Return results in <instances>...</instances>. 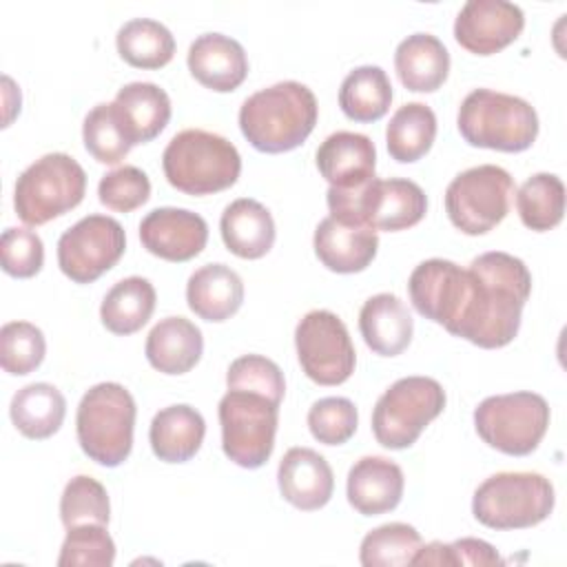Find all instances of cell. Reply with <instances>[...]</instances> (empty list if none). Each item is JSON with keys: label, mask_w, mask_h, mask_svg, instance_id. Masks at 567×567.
Here are the masks:
<instances>
[{"label": "cell", "mask_w": 567, "mask_h": 567, "mask_svg": "<svg viewBox=\"0 0 567 567\" xmlns=\"http://www.w3.org/2000/svg\"><path fill=\"white\" fill-rule=\"evenodd\" d=\"M392 104V84L381 66L365 64L352 69L339 89V106L354 122H377Z\"/></svg>", "instance_id": "obj_32"}, {"label": "cell", "mask_w": 567, "mask_h": 567, "mask_svg": "<svg viewBox=\"0 0 567 567\" xmlns=\"http://www.w3.org/2000/svg\"><path fill=\"white\" fill-rule=\"evenodd\" d=\"M186 301L199 319L226 321L244 303V281L226 264H206L188 277Z\"/></svg>", "instance_id": "obj_24"}, {"label": "cell", "mask_w": 567, "mask_h": 567, "mask_svg": "<svg viewBox=\"0 0 567 567\" xmlns=\"http://www.w3.org/2000/svg\"><path fill=\"white\" fill-rule=\"evenodd\" d=\"M115 560V543L106 525L84 523L66 529L60 547V567H111Z\"/></svg>", "instance_id": "obj_40"}, {"label": "cell", "mask_w": 567, "mask_h": 567, "mask_svg": "<svg viewBox=\"0 0 567 567\" xmlns=\"http://www.w3.org/2000/svg\"><path fill=\"white\" fill-rule=\"evenodd\" d=\"M226 385L266 394L277 403H281L286 392L281 368L261 354H244L235 359L226 372Z\"/></svg>", "instance_id": "obj_43"}, {"label": "cell", "mask_w": 567, "mask_h": 567, "mask_svg": "<svg viewBox=\"0 0 567 567\" xmlns=\"http://www.w3.org/2000/svg\"><path fill=\"white\" fill-rule=\"evenodd\" d=\"M60 518L66 529L84 523L109 525L111 505L104 485L86 474L73 476L60 496Z\"/></svg>", "instance_id": "obj_38"}, {"label": "cell", "mask_w": 567, "mask_h": 567, "mask_svg": "<svg viewBox=\"0 0 567 567\" xmlns=\"http://www.w3.org/2000/svg\"><path fill=\"white\" fill-rule=\"evenodd\" d=\"M84 193V168L66 153H47L16 179L13 208L27 226H42L75 208Z\"/></svg>", "instance_id": "obj_8"}, {"label": "cell", "mask_w": 567, "mask_h": 567, "mask_svg": "<svg viewBox=\"0 0 567 567\" xmlns=\"http://www.w3.org/2000/svg\"><path fill=\"white\" fill-rule=\"evenodd\" d=\"M394 69L401 84L414 93H432L450 73V53L432 33H412L394 51Z\"/></svg>", "instance_id": "obj_29"}, {"label": "cell", "mask_w": 567, "mask_h": 567, "mask_svg": "<svg viewBox=\"0 0 567 567\" xmlns=\"http://www.w3.org/2000/svg\"><path fill=\"white\" fill-rule=\"evenodd\" d=\"M474 427L489 447L509 456H527L549 427V405L536 392L494 394L476 405Z\"/></svg>", "instance_id": "obj_11"}, {"label": "cell", "mask_w": 567, "mask_h": 567, "mask_svg": "<svg viewBox=\"0 0 567 567\" xmlns=\"http://www.w3.org/2000/svg\"><path fill=\"white\" fill-rule=\"evenodd\" d=\"M450 565H503L498 551L481 538H458L447 543Z\"/></svg>", "instance_id": "obj_45"}, {"label": "cell", "mask_w": 567, "mask_h": 567, "mask_svg": "<svg viewBox=\"0 0 567 567\" xmlns=\"http://www.w3.org/2000/svg\"><path fill=\"white\" fill-rule=\"evenodd\" d=\"M445 390L432 377L394 381L372 410V432L388 450H405L443 412Z\"/></svg>", "instance_id": "obj_10"}, {"label": "cell", "mask_w": 567, "mask_h": 567, "mask_svg": "<svg viewBox=\"0 0 567 567\" xmlns=\"http://www.w3.org/2000/svg\"><path fill=\"white\" fill-rule=\"evenodd\" d=\"M144 352L157 372L184 374L199 363L204 352V337L190 319L166 317L151 328Z\"/></svg>", "instance_id": "obj_25"}, {"label": "cell", "mask_w": 567, "mask_h": 567, "mask_svg": "<svg viewBox=\"0 0 567 567\" xmlns=\"http://www.w3.org/2000/svg\"><path fill=\"white\" fill-rule=\"evenodd\" d=\"M520 221L536 233L556 228L565 215V184L554 173H536L516 193Z\"/></svg>", "instance_id": "obj_35"}, {"label": "cell", "mask_w": 567, "mask_h": 567, "mask_svg": "<svg viewBox=\"0 0 567 567\" xmlns=\"http://www.w3.org/2000/svg\"><path fill=\"white\" fill-rule=\"evenodd\" d=\"M117 53L135 69H159L173 60L175 38L157 20L133 18L115 35Z\"/></svg>", "instance_id": "obj_34"}, {"label": "cell", "mask_w": 567, "mask_h": 567, "mask_svg": "<svg viewBox=\"0 0 567 567\" xmlns=\"http://www.w3.org/2000/svg\"><path fill=\"white\" fill-rule=\"evenodd\" d=\"M421 547V534L408 523H385L368 532L359 547V560L365 567L412 565Z\"/></svg>", "instance_id": "obj_36"}, {"label": "cell", "mask_w": 567, "mask_h": 567, "mask_svg": "<svg viewBox=\"0 0 567 567\" xmlns=\"http://www.w3.org/2000/svg\"><path fill=\"white\" fill-rule=\"evenodd\" d=\"M135 399L113 381L97 383L84 392L75 414V432L82 452L104 465H122L133 447Z\"/></svg>", "instance_id": "obj_5"}, {"label": "cell", "mask_w": 567, "mask_h": 567, "mask_svg": "<svg viewBox=\"0 0 567 567\" xmlns=\"http://www.w3.org/2000/svg\"><path fill=\"white\" fill-rule=\"evenodd\" d=\"M2 270L18 279H29L44 264V246L38 233L29 228H7L0 237Z\"/></svg>", "instance_id": "obj_44"}, {"label": "cell", "mask_w": 567, "mask_h": 567, "mask_svg": "<svg viewBox=\"0 0 567 567\" xmlns=\"http://www.w3.org/2000/svg\"><path fill=\"white\" fill-rule=\"evenodd\" d=\"M206 434L204 416L186 403L162 408L148 430V441L153 454L164 463H186L190 461Z\"/></svg>", "instance_id": "obj_28"}, {"label": "cell", "mask_w": 567, "mask_h": 567, "mask_svg": "<svg viewBox=\"0 0 567 567\" xmlns=\"http://www.w3.org/2000/svg\"><path fill=\"white\" fill-rule=\"evenodd\" d=\"M279 405L266 394L228 388L219 401L224 454L239 467H261L275 447Z\"/></svg>", "instance_id": "obj_9"}, {"label": "cell", "mask_w": 567, "mask_h": 567, "mask_svg": "<svg viewBox=\"0 0 567 567\" xmlns=\"http://www.w3.org/2000/svg\"><path fill=\"white\" fill-rule=\"evenodd\" d=\"M554 485L538 472H498L472 498L474 518L489 529H527L554 509Z\"/></svg>", "instance_id": "obj_7"}, {"label": "cell", "mask_w": 567, "mask_h": 567, "mask_svg": "<svg viewBox=\"0 0 567 567\" xmlns=\"http://www.w3.org/2000/svg\"><path fill=\"white\" fill-rule=\"evenodd\" d=\"M162 168L173 188L199 197L230 188L241 173V157L226 137L186 128L173 135L164 148Z\"/></svg>", "instance_id": "obj_3"}, {"label": "cell", "mask_w": 567, "mask_h": 567, "mask_svg": "<svg viewBox=\"0 0 567 567\" xmlns=\"http://www.w3.org/2000/svg\"><path fill=\"white\" fill-rule=\"evenodd\" d=\"M436 115L423 102H408L394 111L385 128V144L392 159L412 164L434 144Z\"/></svg>", "instance_id": "obj_33"}, {"label": "cell", "mask_w": 567, "mask_h": 567, "mask_svg": "<svg viewBox=\"0 0 567 567\" xmlns=\"http://www.w3.org/2000/svg\"><path fill=\"white\" fill-rule=\"evenodd\" d=\"M326 199L332 217L388 233L412 228L427 213V197L423 188L403 177H372L368 184L352 190L328 188Z\"/></svg>", "instance_id": "obj_6"}, {"label": "cell", "mask_w": 567, "mask_h": 567, "mask_svg": "<svg viewBox=\"0 0 567 567\" xmlns=\"http://www.w3.org/2000/svg\"><path fill=\"white\" fill-rule=\"evenodd\" d=\"M315 93L295 80L266 86L239 109L241 135L261 153H288L306 142L317 124Z\"/></svg>", "instance_id": "obj_2"}, {"label": "cell", "mask_w": 567, "mask_h": 567, "mask_svg": "<svg viewBox=\"0 0 567 567\" xmlns=\"http://www.w3.org/2000/svg\"><path fill=\"white\" fill-rule=\"evenodd\" d=\"M142 246L166 261H188L197 257L208 241V224L188 208H153L140 221Z\"/></svg>", "instance_id": "obj_17"}, {"label": "cell", "mask_w": 567, "mask_h": 567, "mask_svg": "<svg viewBox=\"0 0 567 567\" xmlns=\"http://www.w3.org/2000/svg\"><path fill=\"white\" fill-rule=\"evenodd\" d=\"M359 330L374 354L396 357L412 341L414 319L396 295L379 292L361 306Z\"/></svg>", "instance_id": "obj_23"}, {"label": "cell", "mask_w": 567, "mask_h": 567, "mask_svg": "<svg viewBox=\"0 0 567 567\" xmlns=\"http://www.w3.org/2000/svg\"><path fill=\"white\" fill-rule=\"evenodd\" d=\"M47 354V341L38 326L29 321H9L0 330L2 370L16 377L33 372Z\"/></svg>", "instance_id": "obj_39"}, {"label": "cell", "mask_w": 567, "mask_h": 567, "mask_svg": "<svg viewBox=\"0 0 567 567\" xmlns=\"http://www.w3.org/2000/svg\"><path fill=\"white\" fill-rule=\"evenodd\" d=\"M188 71L206 89L217 93L235 91L248 75L244 47L224 33H202L188 47Z\"/></svg>", "instance_id": "obj_21"}, {"label": "cell", "mask_w": 567, "mask_h": 567, "mask_svg": "<svg viewBox=\"0 0 567 567\" xmlns=\"http://www.w3.org/2000/svg\"><path fill=\"white\" fill-rule=\"evenodd\" d=\"M523 27V9L514 2L467 0L454 20V38L474 55H492L509 47Z\"/></svg>", "instance_id": "obj_16"}, {"label": "cell", "mask_w": 567, "mask_h": 567, "mask_svg": "<svg viewBox=\"0 0 567 567\" xmlns=\"http://www.w3.org/2000/svg\"><path fill=\"white\" fill-rule=\"evenodd\" d=\"M219 230L226 248L241 259H261L275 244L270 210L250 197H239L224 208Z\"/></svg>", "instance_id": "obj_27"}, {"label": "cell", "mask_w": 567, "mask_h": 567, "mask_svg": "<svg viewBox=\"0 0 567 567\" xmlns=\"http://www.w3.org/2000/svg\"><path fill=\"white\" fill-rule=\"evenodd\" d=\"M82 140L84 148L97 159L100 164H120L128 151L133 148L113 102L95 104L82 124Z\"/></svg>", "instance_id": "obj_37"}, {"label": "cell", "mask_w": 567, "mask_h": 567, "mask_svg": "<svg viewBox=\"0 0 567 567\" xmlns=\"http://www.w3.org/2000/svg\"><path fill=\"white\" fill-rule=\"evenodd\" d=\"M377 148L363 133L337 131L317 148V168L330 188L352 190L374 177Z\"/></svg>", "instance_id": "obj_19"}, {"label": "cell", "mask_w": 567, "mask_h": 567, "mask_svg": "<svg viewBox=\"0 0 567 567\" xmlns=\"http://www.w3.org/2000/svg\"><path fill=\"white\" fill-rule=\"evenodd\" d=\"M456 126L470 146L520 153L536 142L538 115L518 95L474 89L458 106Z\"/></svg>", "instance_id": "obj_4"}, {"label": "cell", "mask_w": 567, "mask_h": 567, "mask_svg": "<svg viewBox=\"0 0 567 567\" xmlns=\"http://www.w3.org/2000/svg\"><path fill=\"white\" fill-rule=\"evenodd\" d=\"M126 248L117 219L86 215L58 239V266L75 284H91L111 270Z\"/></svg>", "instance_id": "obj_14"}, {"label": "cell", "mask_w": 567, "mask_h": 567, "mask_svg": "<svg viewBox=\"0 0 567 567\" xmlns=\"http://www.w3.org/2000/svg\"><path fill=\"white\" fill-rule=\"evenodd\" d=\"M512 175L496 164H481L458 173L445 188V213L465 235H485L509 213Z\"/></svg>", "instance_id": "obj_12"}, {"label": "cell", "mask_w": 567, "mask_h": 567, "mask_svg": "<svg viewBox=\"0 0 567 567\" xmlns=\"http://www.w3.org/2000/svg\"><path fill=\"white\" fill-rule=\"evenodd\" d=\"M359 425V412L346 396H326L308 410L310 434L323 445H341L350 441Z\"/></svg>", "instance_id": "obj_41"}, {"label": "cell", "mask_w": 567, "mask_h": 567, "mask_svg": "<svg viewBox=\"0 0 567 567\" xmlns=\"http://www.w3.org/2000/svg\"><path fill=\"white\" fill-rule=\"evenodd\" d=\"M467 301L445 330L478 348H503L520 328L523 306L532 292V272L523 259L489 250L472 259L467 268Z\"/></svg>", "instance_id": "obj_1"}, {"label": "cell", "mask_w": 567, "mask_h": 567, "mask_svg": "<svg viewBox=\"0 0 567 567\" xmlns=\"http://www.w3.org/2000/svg\"><path fill=\"white\" fill-rule=\"evenodd\" d=\"M295 348L301 370L319 385H339L354 372L352 339L346 323L330 310H310L299 319Z\"/></svg>", "instance_id": "obj_13"}, {"label": "cell", "mask_w": 567, "mask_h": 567, "mask_svg": "<svg viewBox=\"0 0 567 567\" xmlns=\"http://www.w3.org/2000/svg\"><path fill=\"white\" fill-rule=\"evenodd\" d=\"M403 470L385 456H363L350 472L346 483L348 503L363 516L392 512L403 498Z\"/></svg>", "instance_id": "obj_22"}, {"label": "cell", "mask_w": 567, "mask_h": 567, "mask_svg": "<svg viewBox=\"0 0 567 567\" xmlns=\"http://www.w3.org/2000/svg\"><path fill=\"white\" fill-rule=\"evenodd\" d=\"M277 483L284 501L303 512L321 509L334 489V474L328 461L310 447H290L277 467Z\"/></svg>", "instance_id": "obj_20"}, {"label": "cell", "mask_w": 567, "mask_h": 567, "mask_svg": "<svg viewBox=\"0 0 567 567\" xmlns=\"http://www.w3.org/2000/svg\"><path fill=\"white\" fill-rule=\"evenodd\" d=\"M315 255L332 272L352 275L365 270L377 257V230L328 215L315 228Z\"/></svg>", "instance_id": "obj_18"}, {"label": "cell", "mask_w": 567, "mask_h": 567, "mask_svg": "<svg viewBox=\"0 0 567 567\" xmlns=\"http://www.w3.org/2000/svg\"><path fill=\"white\" fill-rule=\"evenodd\" d=\"M113 104L133 146L155 140L171 120V97L153 82L124 84Z\"/></svg>", "instance_id": "obj_26"}, {"label": "cell", "mask_w": 567, "mask_h": 567, "mask_svg": "<svg viewBox=\"0 0 567 567\" xmlns=\"http://www.w3.org/2000/svg\"><path fill=\"white\" fill-rule=\"evenodd\" d=\"M155 288L144 277L120 279L102 299L100 319L113 334L126 337L148 323L155 310Z\"/></svg>", "instance_id": "obj_31"}, {"label": "cell", "mask_w": 567, "mask_h": 567, "mask_svg": "<svg viewBox=\"0 0 567 567\" xmlns=\"http://www.w3.org/2000/svg\"><path fill=\"white\" fill-rule=\"evenodd\" d=\"M9 414L22 436L40 441L60 430L66 414V401L64 394L51 383H29L13 394Z\"/></svg>", "instance_id": "obj_30"}, {"label": "cell", "mask_w": 567, "mask_h": 567, "mask_svg": "<svg viewBox=\"0 0 567 567\" xmlns=\"http://www.w3.org/2000/svg\"><path fill=\"white\" fill-rule=\"evenodd\" d=\"M470 292L467 270L450 259H425L421 261L410 279L408 295L414 310L441 326H452L461 315Z\"/></svg>", "instance_id": "obj_15"}, {"label": "cell", "mask_w": 567, "mask_h": 567, "mask_svg": "<svg viewBox=\"0 0 567 567\" xmlns=\"http://www.w3.org/2000/svg\"><path fill=\"white\" fill-rule=\"evenodd\" d=\"M100 202L115 213H131L148 202L151 182L148 175L137 166H120L102 175L97 184Z\"/></svg>", "instance_id": "obj_42"}]
</instances>
